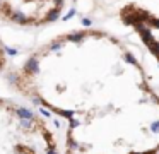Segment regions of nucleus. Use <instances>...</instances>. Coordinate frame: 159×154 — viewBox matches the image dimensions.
I'll return each instance as SVG.
<instances>
[{
  "label": "nucleus",
  "instance_id": "39448f33",
  "mask_svg": "<svg viewBox=\"0 0 159 154\" xmlns=\"http://www.w3.org/2000/svg\"><path fill=\"white\" fill-rule=\"evenodd\" d=\"M4 51L9 55V57H16V55H17V50L12 48V46H4Z\"/></svg>",
  "mask_w": 159,
  "mask_h": 154
},
{
  "label": "nucleus",
  "instance_id": "20e7f679",
  "mask_svg": "<svg viewBox=\"0 0 159 154\" xmlns=\"http://www.w3.org/2000/svg\"><path fill=\"white\" fill-rule=\"evenodd\" d=\"M7 79H9V82H11V84H17V82H19V75L16 74V72H9Z\"/></svg>",
  "mask_w": 159,
  "mask_h": 154
},
{
  "label": "nucleus",
  "instance_id": "7ed1b4c3",
  "mask_svg": "<svg viewBox=\"0 0 159 154\" xmlns=\"http://www.w3.org/2000/svg\"><path fill=\"white\" fill-rule=\"evenodd\" d=\"M16 116L17 118H36V115L31 111L29 108H26V106H17V108L14 110Z\"/></svg>",
  "mask_w": 159,
  "mask_h": 154
},
{
  "label": "nucleus",
  "instance_id": "f03ea898",
  "mask_svg": "<svg viewBox=\"0 0 159 154\" xmlns=\"http://www.w3.org/2000/svg\"><path fill=\"white\" fill-rule=\"evenodd\" d=\"M22 70H24V74H28V75H38L39 70H41V68H39V60H38V57H36V55L29 57L28 62L22 65Z\"/></svg>",
  "mask_w": 159,
  "mask_h": 154
},
{
  "label": "nucleus",
  "instance_id": "f257e3e1",
  "mask_svg": "<svg viewBox=\"0 0 159 154\" xmlns=\"http://www.w3.org/2000/svg\"><path fill=\"white\" fill-rule=\"evenodd\" d=\"M9 19H11L12 22H16V24H22V26H24V24L34 22V19L29 17L24 10H16V9H12V12L9 14Z\"/></svg>",
  "mask_w": 159,
  "mask_h": 154
},
{
  "label": "nucleus",
  "instance_id": "423d86ee",
  "mask_svg": "<svg viewBox=\"0 0 159 154\" xmlns=\"http://www.w3.org/2000/svg\"><path fill=\"white\" fill-rule=\"evenodd\" d=\"M2 7H4V3H2V0H0V9H2Z\"/></svg>",
  "mask_w": 159,
  "mask_h": 154
}]
</instances>
